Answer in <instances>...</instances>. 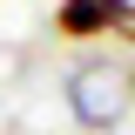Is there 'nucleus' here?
<instances>
[{
  "label": "nucleus",
  "instance_id": "2",
  "mask_svg": "<svg viewBox=\"0 0 135 135\" xmlns=\"http://www.w3.org/2000/svg\"><path fill=\"white\" fill-rule=\"evenodd\" d=\"M108 20H101V0H61V34L68 41H88V34H101Z\"/></svg>",
  "mask_w": 135,
  "mask_h": 135
},
{
  "label": "nucleus",
  "instance_id": "3",
  "mask_svg": "<svg viewBox=\"0 0 135 135\" xmlns=\"http://www.w3.org/2000/svg\"><path fill=\"white\" fill-rule=\"evenodd\" d=\"M101 20H108V34L135 41V0H101Z\"/></svg>",
  "mask_w": 135,
  "mask_h": 135
},
{
  "label": "nucleus",
  "instance_id": "1",
  "mask_svg": "<svg viewBox=\"0 0 135 135\" xmlns=\"http://www.w3.org/2000/svg\"><path fill=\"white\" fill-rule=\"evenodd\" d=\"M122 74H108V68H81L74 81H68V101H74V115L88 122V128H108V122L122 115Z\"/></svg>",
  "mask_w": 135,
  "mask_h": 135
}]
</instances>
